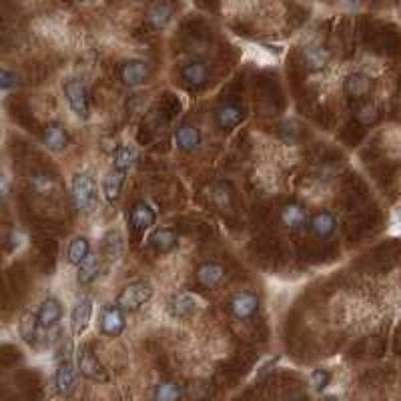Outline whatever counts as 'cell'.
I'll use <instances>...</instances> for the list:
<instances>
[{
  "label": "cell",
  "instance_id": "cell-10",
  "mask_svg": "<svg viewBox=\"0 0 401 401\" xmlns=\"http://www.w3.org/2000/svg\"><path fill=\"white\" fill-rule=\"evenodd\" d=\"M91 317H93V301L89 297H82L78 299L77 303L73 305L71 311V327H73V333L80 335L89 323H91Z\"/></svg>",
  "mask_w": 401,
  "mask_h": 401
},
{
  "label": "cell",
  "instance_id": "cell-15",
  "mask_svg": "<svg viewBox=\"0 0 401 401\" xmlns=\"http://www.w3.org/2000/svg\"><path fill=\"white\" fill-rule=\"evenodd\" d=\"M181 78L191 84V87H203L209 80V66L207 62L201 60H193L181 66Z\"/></svg>",
  "mask_w": 401,
  "mask_h": 401
},
{
  "label": "cell",
  "instance_id": "cell-5",
  "mask_svg": "<svg viewBox=\"0 0 401 401\" xmlns=\"http://www.w3.org/2000/svg\"><path fill=\"white\" fill-rule=\"evenodd\" d=\"M98 325L100 331L109 337H118L125 327H127V319H125V309L118 305H105L98 317Z\"/></svg>",
  "mask_w": 401,
  "mask_h": 401
},
{
  "label": "cell",
  "instance_id": "cell-7",
  "mask_svg": "<svg viewBox=\"0 0 401 401\" xmlns=\"http://www.w3.org/2000/svg\"><path fill=\"white\" fill-rule=\"evenodd\" d=\"M229 309L237 319H251L259 309V299L251 291H241L229 299Z\"/></svg>",
  "mask_w": 401,
  "mask_h": 401
},
{
  "label": "cell",
  "instance_id": "cell-35",
  "mask_svg": "<svg viewBox=\"0 0 401 401\" xmlns=\"http://www.w3.org/2000/svg\"><path fill=\"white\" fill-rule=\"evenodd\" d=\"M321 401H339V400H337V398H333V395H325Z\"/></svg>",
  "mask_w": 401,
  "mask_h": 401
},
{
  "label": "cell",
  "instance_id": "cell-11",
  "mask_svg": "<svg viewBox=\"0 0 401 401\" xmlns=\"http://www.w3.org/2000/svg\"><path fill=\"white\" fill-rule=\"evenodd\" d=\"M62 317V305L57 297H46L40 303L39 311H37V319H39L40 329H51L60 321Z\"/></svg>",
  "mask_w": 401,
  "mask_h": 401
},
{
  "label": "cell",
  "instance_id": "cell-20",
  "mask_svg": "<svg viewBox=\"0 0 401 401\" xmlns=\"http://www.w3.org/2000/svg\"><path fill=\"white\" fill-rule=\"evenodd\" d=\"M125 172L116 171V169H111L103 177V193L107 197L109 203H115L118 201L121 193H123V185H125Z\"/></svg>",
  "mask_w": 401,
  "mask_h": 401
},
{
  "label": "cell",
  "instance_id": "cell-33",
  "mask_svg": "<svg viewBox=\"0 0 401 401\" xmlns=\"http://www.w3.org/2000/svg\"><path fill=\"white\" fill-rule=\"evenodd\" d=\"M19 82V77H17V73H12L10 69H2V73H0V84H2V89L6 91V89H10V87H15Z\"/></svg>",
  "mask_w": 401,
  "mask_h": 401
},
{
  "label": "cell",
  "instance_id": "cell-9",
  "mask_svg": "<svg viewBox=\"0 0 401 401\" xmlns=\"http://www.w3.org/2000/svg\"><path fill=\"white\" fill-rule=\"evenodd\" d=\"M151 75V66L149 62L145 60H129L121 66V80L127 84V87H139L143 84Z\"/></svg>",
  "mask_w": 401,
  "mask_h": 401
},
{
  "label": "cell",
  "instance_id": "cell-16",
  "mask_svg": "<svg viewBox=\"0 0 401 401\" xmlns=\"http://www.w3.org/2000/svg\"><path fill=\"white\" fill-rule=\"evenodd\" d=\"M179 245V237L177 233L169 227H161V229H154L149 235V247L154 249L157 253H171L172 249Z\"/></svg>",
  "mask_w": 401,
  "mask_h": 401
},
{
  "label": "cell",
  "instance_id": "cell-29",
  "mask_svg": "<svg viewBox=\"0 0 401 401\" xmlns=\"http://www.w3.org/2000/svg\"><path fill=\"white\" fill-rule=\"evenodd\" d=\"M20 335H22V339L26 341V344H35L37 341V329L39 327V319H37V313H30V311H26L22 317H20Z\"/></svg>",
  "mask_w": 401,
  "mask_h": 401
},
{
  "label": "cell",
  "instance_id": "cell-13",
  "mask_svg": "<svg viewBox=\"0 0 401 401\" xmlns=\"http://www.w3.org/2000/svg\"><path fill=\"white\" fill-rule=\"evenodd\" d=\"M42 143L46 149H51L53 153H60L66 149L69 145V131L58 125V123H51L48 127H44L42 131Z\"/></svg>",
  "mask_w": 401,
  "mask_h": 401
},
{
  "label": "cell",
  "instance_id": "cell-24",
  "mask_svg": "<svg viewBox=\"0 0 401 401\" xmlns=\"http://www.w3.org/2000/svg\"><path fill=\"white\" fill-rule=\"evenodd\" d=\"M303 58H305V64L309 71H313V73H317V71H323L325 66H327V62H329V51L323 48V46H307L305 53H303Z\"/></svg>",
  "mask_w": 401,
  "mask_h": 401
},
{
  "label": "cell",
  "instance_id": "cell-31",
  "mask_svg": "<svg viewBox=\"0 0 401 401\" xmlns=\"http://www.w3.org/2000/svg\"><path fill=\"white\" fill-rule=\"evenodd\" d=\"M357 121L363 123V125H371V123H375V118H377V111H375V107L373 105H369V103H363L362 107L357 109Z\"/></svg>",
  "mask_w": 401,
  "mask_h": 401
},
{
  "label": "cell",
  "instance_id": "cell-28",
  "mask_svg": "<svg viewBox=\"0 0 401 401\" xmlns=\"http://www.w3.org/2000/svg\"><path fill=\"white\" fill-rule=\"evenodd\" d=\"M181 398H183V389L175 382H161L153 391L154 401H181Z\"/></svg>",
  "mask_w": 401,
  "mask_h": 401
},
{
  "label": "cell",
  "instance_id": "cell-22",
  "mask_svg": "<svg viewBox=\"0 0 401 401\" xmlns=\"http://www.w3.org/2000/svg\"><path fill=\"white\" fill-rule=\"evenodd\" d=\"M169 309L175 317H189L197 311V299L189 293H177L169 301Z\"/></svg>",
  "mask_w": 401,
  "mask_h": 401
},
{
  "label": "cell",
  "instance_id": "cell-3",
  "mask_svg": "<svg viewBox=\"0 0 401 401\" xmlns=\"http://www.w3.org/2000/svg\"><path fill=\"white\" fill-rule=\"evenodd\" d=\"M73 201H75V207L78 211H91L96 203V185L95 179L87 172H78L73 177Z\"/></svg>",
  "mask_w": 401,
  "mask_h": 401
},
{
  "label": "cell",
  "instance_id": "cell-8",
  "mask_svg": "<svg viewBox=\"0 0 401 401\" xmlns=\"http://www.w3.org/2000/svg\"><path fill=\"white\" fill-rule=\"evenodd\" d=\"M154 221H157V213L149 203H145V201L134 203L131 215H129V225H131V229L134 233H143V231L151 229Z\"/></svg>",
  "mask_w": 401,
  "mask_h": 401
},
{
  "label": "cell",
  "instance_id": "cell-14",
  "mask_svg": "<svg viewBox=\"0 0 401 401\" xmlns=\"http://www.w3.org/2000/svg\"><path fill=\"white\" fill-rule=\"evenodd\" d=\"M309 229L317 239H329L337 229V221H335L331 211H319L311 217Z\"/></svg>",
  "mask_w": 401,
  "mask_h": 401
},
{
  "label": "cell",
  "instance_id": "cell-21",
  "mask_svg": "<svg viewBox=\"0 0 401 401\" xmlns=\"http://www.w3.org/2000/svg\"><path fill=\"white\" fill-rule=\"evenodd\" d=\"M201 131L193 125H181L175 133V143L183 151H193L201 145Z\"/></svg>",
  "mask_w": 401,
  "mask_h": 401
},
{
  "label": "cell",
  "instance_id": "cell-30",
  "mask_svg": "<svg viewBox=\"0 0 401 401\" xmlns=\"http://www.w3.org/2000/svg\"><path fill=\"white\" fill-rule=\"evenodd\" d=\"M331 383V373L327 371V369H315L313 373H311V385H313V389L315 391H325L327 389V385Z\"/></svg>",
  "mask_w": 401,
  "mask_h": 401
},
{
  "label": "cell",
  "instance_id": "cell-2",
  "mask_svg": "<svg viewBox=\"0 0 401 401\" xmlns=\"http://www.w3.org/2000/svg\"><path fill=\"white\" fill-rule=\"evenodd\" d=\"M153 285L149 281H134L118 293L116 305L125 311H136L153 299Z\"/></svg>",
  "mask_w": 401,
  "mask_h": 401
},
{
  "label": "cell",
  "instance_id": "cell-23",
  "mask_svg": "<svg viewBox=\"0 0 401 401\" xmlns=\"http://www.w3.org/2000/svg\"><path fill=\"white\" fill-rule=\"evenodd\" d=\"M281 219L289 229H301L307 223V211L299 203H289L281 211Z\"/></svg>",
  "mask_w": 401,
  "mask_h": 401
},
{
  "label": "cell",
  "instance_id": "cell-18",
  "mask_svg": "<svg viewBox=\"0 0 401 401\" xmlns=\"http://www.w3.org/2000/svg\"><path fill=\"white\" fill-rule=\"evenodd\" d=\"M225 279V269L215 261H207L197 269V281L205 289H215Z\"/></svg>",
  "mask_w": 401,
  "mask_h": 401
},
{
  "label": "cell",
  "instance_id": "cell-1",
  "mask_svg": "<svg viewBox=\"0 0 401 401\" xmlns=\"http://www.w3.org/2000/svg\"><path fill=\"white\" fill-rule=\"evenodd\" d=\"M77 369L78 373L87 380L95 383H107L111 380V375L107 373V369L103 367V363L98 362L91 345H78L77 349Z\"/></svg>",
  "mask_w": 401,
  "mask_h": 401
},
{
  "label": "cell",
  "instance_id": "cell-12",
  "mask_svg": "<svg viewBox=\"0 0 401 401\" xmlns=\"http://www.w3.org/2000/svg\"><path fill=\"white\" fill-rule=\"evenodd\" d=\"M77 371L75 365L69 362V359H62L57 369V375H55V383H57V391L60 395H71L75 391V385H77Z\"/></svg>",
  "mask_w": 401,
  "mask_h": 401
},
{
  "label": "cell",
  "instance_id": "cell-27",
  "mask_svg": "<svg viewBox=\"0 0 401 401\" xmlns=\"http://www.w3.org/2000/svg\"><path fill=\"white\" fill-rule=\"evenodd\" d=\"M91 255V241L87 237H75L69 245V263L80 265Z\"/></svg>",
  "mask_w": 401,
  "mask_h": 401
},
{
  "label": "cell",
  "instance_id": "cell-17",
  "mask_svg": "<svg viewBox=\"0 0 401 401\" xmlns=\"http://www.w3.org/2000/svg\"><path fill=\"white\" fill-rule=\"evenodd\" d=\"M172 20V6L165 0H159L149 6L147 10V22L149 26H153L154 30H161L165 26H169V22Z\"/></svg>",
  "mask_w": 401,
  "mask_h": 401
},
{
  "label": "cell",
  "instance_id": "cell-26",
  "mask_svg": "<svg viewBox=\"0 0 401 401\" xmlns=\"http://www.w3.org/2000/svg\"><path fill=\"white\" fill-rule=\"evenodd\" d=\"M136 159H139V153H136V149H134L133 145H123V147L116 149L115 161H113V169L127 175V172L133 169Z\"/></svg>",
  "mask_w": 401,
  "mask_h": 401
},
{
  "label": "cell",
  "instance_id": "cell-25",
  "mask_svg": "<svg viewBox=\"0 0 401 401\" xmlns=\"http://www.w3.org/2000/svg\"><path fill=\"white\" fill-rule=\"evenodd\" d=\"M98 271H100V259L96 255H89L77 271V281L80 285H91L98 277Z\"/></svg>",
  "mask_w": 401,
  "mask_h": 401
},
{
  "label": "cell",
  "instance_id": "cell-4",
  "mask_svg": "<svg viewBox=\"0 0 401 401\" xmlns=\"http://www.w3.org/2000/svg\"><path fill=\"white\" fill-rule=\"evenodd\" d=\"M62 93L69 100L71 111L78 116V118H89V95H87V87L82 80L78 78H66L62 82Z\"/></svg>",
  "mask_w": 401,
  "mask_h": 401
},
{
  "label": "cell",
  "instance_id": "cell-34",
  "mask_svg": "<svg viewBox=\"0 0 401 401\" xmlns=\"http://www.w3.org/2000/svg\"><path fill=\"white\" fill-rule=\"evenodd\" d=\"M347 6H357L359 4V0H344Z\"/></svg>",
  "mask_w": 401,
  "mask_h": 401
},
{
  "label": "cell",
  "instance_id": "cell-6",
  "mask_svg": "<svg viewBox=\"0 0 401 401\" xmlns=\"http://www.w3.org/2000/svg\"><path fill=\"white\" fill-rule=\"evenodd\" d=\"M243 118H245L243 109L233 100H225L215 109V123L223 133H229L233 129H237L243 123Z\"/></svg>",
  "mask_w": 401,
  "mask_h": 401
},
{
  "label": "cell",
  "instance_id": "cell-19",
  "mask_svg": "<svg viewBox=\"0 0 401 401\" xmlns=\"http://www.w3.org/2000/svg\"><path fill=\"white\" fill-rule=\"evenodd\" d=\"M369 89H371V80L362 75V73H353V75H349V77L345 78L344 82V93L347 98H351V100H362L367 96L369 93Z\"/></svg>",
  "mask_w": 401,
  "mask_h": 401
},
{
  "label": "cell",
  "instance_id": "cell-36",
  "mask_svg": "<svg viewBox=\"0 0 401 401\" xmlns=\"http://www.w3.org/2000/svg\"><path fill=\"white\" fill-rule=\"evenodd\" d=\"M78 2H84V0H78Z\"/></svg>",
  "mask_w": 401,
  "mask_h": 401
},
{
  "label": "cell",
  "instance_id": "cell-32",
  "mask_svg": "<svg viewBox=\"0 0 401 401\" xmlns=\"http://www.w3.org/2000/svg\"><path fill=\"white\" fill-rule=\"evenodd\" d=\"M30 187L35 189L37 193H48L53 189V179L48 177V175H35L33 179H30Z\"/></svg>",
  "mask_w": 401,
  "mask_h": 401
}]
</instances>
